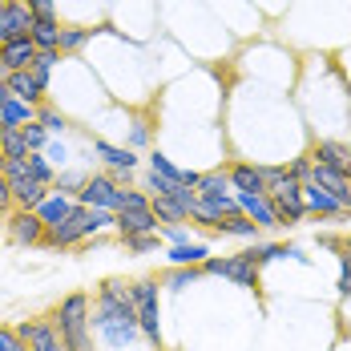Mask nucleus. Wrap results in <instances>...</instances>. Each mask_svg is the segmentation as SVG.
<instances>
[{
  "label": "nucleus",
  "mask_w": 351,
  "mask_h": 351,
  "mask_svg": "<svg viewBox=\"0 0 351 351\" xmlns=\"http://www.w3.org/2000/svg\"><path fill=\"white\" fill-rule=\"evenodd\" d=\"M97 331L109 348H130L141 335L138 327V303H134V287L121 279H106L97 287Z\"/></svg>",
  "instance_id": "nucleus-1"
},
{
  "label": "nucleus",
  "mask_w": 351,
  "mask_h": 351,
  "mask_svg": "<svg viewBox=\"0 0 351 351\" xmlns=\"http://www.w3.org/2000/svg\"><path fill=\"white\" fill-rule=\"evenodd\" d=\"M113 210H93V206H77V210L61 222V226H49L45 230V246H73L89 234H101L106 226H113Z\"/></svg>",
  "instance_id": "nucleus-2"
},
{
  "label": "nucleus",
  "mask_w": 351,
  "mask_h": 351,
  "mask_svg": "<svg viewBox=\"0 0 351 351\" xmlns=\"http://www.w3.org/2000/svg\"><path fill=\"white\" fill-rule=\"evenodd\" d=\"M57 331L65 339L69 351H93V339H89V295H65L61 307H57Z\"/></svg>",
  "instance_id": "nucleus-3"
},
{
  "label": "nucleus",
  "mask_w": 351,
  "mask_h": 351,
  "mask_svg": "<svg viewBox=\"0 0 351 351\" xmlns=\"http://www.w3.org/2000/svg\"><path fill=\"white\" fill-rule=\"evenodd\" d=\"M134 303H138L141 335H145L154 348H162V303H158V282L154 279L134 282Z\"/></svg>",
  "instance_id": "nucleus-4"
},
{
  "label": "nucleus",
  "mask_w": 351,
  "mask_h": 351,
  "mask_svg": "<svg viewBox=\"0 0 351 351\" xmlns=\"http://www.w3.org/2000/svg\"><path fill=\"white\" fill-rule=\"evenodd\" d=\"M271 202H275V214H279L282 226H295V222H303L307 218V206H303V182H295V178L287 174L279 182H271Z\"/></svg>",
  "instance_id": "nucleus-5"
},
{
  "label": "nucleus",
  "mask_w": 351,
  "mask_h": 351,
  "mask_svg": "<svg viewBox=\"0 0 351 351\" xmlns=\"http://www.w3.org/2000/svg\"><path fill=\"white\" fill-rule=\"evenodd\" d=\"M202 275H218V279H230L239 287H258V263L250 254H226V258H206L202 263Z\"/></svg>",
  "instance_id": "nucleus-6"
},
{
  "label": "nucleus",
  "mask_w": 351,
  "mask_h": 351,
  "mask_svg": "<svg viewBox=\"0 0 351 351\" xmlns=\"http://www.w3.org/2000/svg\"><path fill=\"white\" fill-rule=\"evenodd\" d=\"M121 198H125V190L106 174H93L85 186H81V194H77V202L81 206H93V210H121Z\"/></svg>",
  "instance_id": "nucleus-7"
},
{
  "label": "nucleus",
  "mask_w": 351,
  "mask_h": 351,
  "mask_svg": "<svg viewBox=\"0 0 351 351\" xmlns=\"http://www.w3.org/2000/svg\"><path fill=\"white\" fill-rule=\"evenodd\" d=\"M36 25L33 8L25 4V0H4L0 4V45L4 40H21V36H29Z\"/></svg>",
  "instance_id": "nucleus-8"
},
{
  "label": "nucleus",
  "mask_w": 351,
  "mask_h": 351,
  "mask_svg": "<svg viewBox=\"0 0 351 351\" xmlns=\"http://www.w3.org/2000/svg\"><path fill=\"white\" fill-rule=\"evenodd\" d=\"M16 335L29 343V351H69L65 348V339H61V331H57V323H45V319L21 323Z\"/></svg>",
  "instance_id": "nucleus-9"
},
{
  "label": "nucleus",
  "mask_w": 351,
  "mask_h": 351,
  "mask_svg": "<svg viewBox=\"0 0 351 351\" xmlns=\"http://www.w3.org/2000/svg\"><path fill=\"white\" fill-rule=\"evenodd\" d=\"M45 222H40V214L36 210H12L8 214V239L16 246H36L45 243Z\"/></svg>",
  "instance_id": "nucleus-10"
},
{
  "label": "nucleus",
  "mask_w": 351,
  "mask_h": 351,
  "mask_svg": "<svg viewBox=\"0 0 351 351\" xmlns=\"http://www.w3.org/2000/svg\"><path fill=\"white\" fill-rule=\"evenodd\" d=\"M311 182H315L319 190H327L343 210L351 214V174H343V170H331V166H311Z\"/></svg>",
  "instance_id": "nucleus-11"
},
{
  "label": "nucleus",
  "mask_w": 351,
  "mask_h": 351,
  "mask_svg": "<svg viewBox=\"0 0 351 351\" xmlns=\"http://www.w3.org/2000/svg\"><path fill=\"white\" fill-rule=\"evenodd\" d=\"M234 198H239V210H243L258 230H275V226H282L279 214H275L271 194H234Z\"/></svg>",
  "instance_id": "nucleus-12"
},
{
  "label": "nucleus",
  "mask_w": 351,
  "mask_h": 351,
  "mask_svg": "<svg viewBox=\"0 0 351 351\" xmlns=\"http://www.w3.org/2000/svg\"><path fill=\"white\" fill-rule=\"evenodd\" d=\"M36 57H40V49L33 45V36H21V40H4V45H0V65H4L8 73L33 69Z\"/></svg>",
  "instance_id": "nucleus-13"
},
{
  "label": "nucleus",
  "mask_w": 351,
  "mask_h": 351,
  "mask_svg": "<svg viewBox=\"0 0 351 351\" xmlns=\"http://www.w3.org/2000/svg\"><path fill=\"white\" fill-rule=\"evenodd\" d=\"M230 190L234 194H267V174H263V166H250V162H234L230 170Z\"/></svg>",
  "instance_id": "nucleus-14"
},
{
  "label": "nucleus",
  "mask_w": 351,
  "mask_h": 351,
  "mask_svg": "<svg viewBox=\"0 0 351 351\" xmlns=\"http://www.w3.org/2000/svg\"><path fill=\"white\" fill-rule=\"evenodd\" d=\"M121 239H138V234H158V214L154 210H117L113 218Z\"/></svg>",
  "instance_id": "nucleus-15"
},
{
  "label": "nucleus",
  "mask_w": 351,
  "mask_h": 351,
  "mask_svg": "<svg viewBox=\"0 0 351 351\" xmlns=\"http://www.w3.org/2000/svg\"><path fill=\"white\" fill-rule=\"evenodd\" d=\"M4 178H8V174H4ZM8 182H12V198H16V210H40V202L49 198V186L33 182V174L8 178Z\"/></svg>",
  "instance_id": "nucleus-16"
},
{
  "label": "nucleus",
  "mask_w": 351,
  "mask_h": 351,
  "mask_svg": "<svg viewBox=\"0 0 351 351\" xmlns=\"http://www.w3.org/2000/svg\"><path fill=\"white\" fill-rule=\"evenodd\" d=\"M303 206H307V214H319V218H343L348 214L327 190H319L315 182H303Z\"/></svg>",
  "instance_id": "nucleus-17"
},
{
  "label": "nucleus",
  "mask_w": 351,
  "mask_h": 351,
  "mask_svg": "<svg viewBox=\"0 0 351 351\" xmlns=\"http://www.w3.org/2000/svg\"><path fill=\"white\" fill-rule=\"evenodd\" d=\"M311 162H319V166H331V170H343V174H351V149L343 145V141H319L315 154H311Z\"/></svg>",
  "instance_id": "nucleus-18"
},
{
  "label": "nucleus",
  "mask_w": 351,
  "mask_h": 351,
  "mask_svg": "<svg viewBox=\"0 0 351 351\" xmlns=\"http://www.w3.org/2000/svg\"><path fill=\"white\" fill-rule=\"evenodd\" d=\"M77 206H81V202L69 198V194H49V198L40 202V210H36V214H40V222H45V226H61Z\"/></svg>",
  "instance_id": "nucleus-19"
},
{
  "label": "nucleus",
  "mask_w": 351,
  "mask_h": 351,
  "mask_svg": "<svg viewBox=\"0 0 351 351\" xmlns=\"http://www.w3.org/2000/svg\"><path fill=\"white\" fill-rule=\"evenodd\" d=\"M93 154H101V158H106V166H109V170H117V174H130V170L138 166V154H134V149H125V145L93 141Z\"/></svg>",
  "instance_id": "nucleus-20"
},
{
  "label": "nucleus",
  "mask_w": 351,
  "mask_h": 351,
  "mask_svg": "<svg viewBox=\"0 0 351 351\" xmlns=\"http://www.w3.org/2000/svg\"><path fill=\"white\" fill-rule=\"evenodd\" d=\"M36 109H40V106H29V101L12 97L8 106L0 109V125H4V130H25L29 121H36Z\"/></svg>",
  "instance_id": "nucleus-21"
},
{
  "label": "nucleus",
  "mask_w": 351,
  "mask_h": 351,
  "mask_svg": "<svg viewBox=\"0 0 351 351\" xmlns=\"http://www.w3.org/2000/svg\"><path fill=\"white\" fill-rule=\"evenodd\" d=\"M4 81H8V93H12V97H21V101H29V106H36V101H40V93H45V89L33 81V73H29V69L8 73Z\"/></svg>",
  "instance_id": "nucleus-22"
},
{
  "label": "nucleus",
  "mask_w": 351,
  "mask_h": 351,
  "mask_svg": "<svg viewBox=\"0 0 351 351\" xmlns=\"http://www.w3.org/2000/svg\"><path fill=\"white\" fill-rule=\"evenodd\" d=\"M206 258H210V246H206V243L170 246V263H174V267H202Z\"/></svg>",
  "instance_id": "nucleus-23"
},
{
  "label": "nucleus",
  "mask_w": 351,
  "mask_h": 351,
  "mask_svg": "<svg viewBox=\"0 0 351 351\" xmlns=\"http://www.w3.org/2000/svg\"><path fill=\"white\" fill-rule=\"evenodd\" d=\"M29 36H33V45L40 53H61V25L57 21H36Z\"/></svg>",
  "instance_id": "nucleus-24"
},
{
  "label": "nucleus",
  "mask_w": 351,
  "mask_h": 351,
  "mask_svg": "<svg viewBox=\"0 0 351 351\" xmlns=\"http://www.w3.org/2000/svg\"><path fill=\"white\" fill-rule=\"evenodd\" d=\"M214 230H218V234H234V239H258V226H254V222H250L243 210L230 214V218H222Z\"/></svg>",
  "instance_id": "nucleus-25"
},
{
  "label": "nucleus",
  "mask_w": 351,
  "mask_h": 351,
  "mask_svg": "<svg viewBox=\"0 0 351 351\" xmlns=\"http://www.w3.org/2000/svg\"><path fill=\"white\" fill-rule=\"evenodd\" d=\"M154 214H158V222H166V226H182V222H190V210L174 202V198H154Z\"/></svg>",
  "instance_id": "nucleus-26"
},
{
  "label": "nucleus",
  "mask_w": 351,
  "mask_h": 351,
  "mask_svg": "<svg viewBox=\"0 0 351 351\" xmlns=\"http://www.w3.org/2000/svg\"><path fill=\"white\" fill-rule=\"evenodd\" d=\"M97 29H85V25H61V53H77V49H85L89 40H93Z\"/></svg>",
  "instance_id": "nucleus-27"
},
{
  "label": "nucleus",
  "mask_w": 351,
  "mask_h": 351,
  "mask_svg": "<svg viewBox=\"0 0 351 351\" xmlns=\"http://www.w3.org/2000/svg\"><path fill=\"white\" fill-rule=\"evenodd\" d=\"M4 158L8 162H16V158H29V141H25V134L21 130H4Z\"/></svg>",
  "instance_id": "nucleus-28"
},
{
  "label": "nucleus",
  "mask_w": 351,
  "mask_h": 351,
  "mask_svg": "<svg viewBox=\"0 0 351 351\" xmlns=\"http://www.w3.org/2000/svg\"><path fill=\"white\" fill-rule=\"evenodd\" d=\"M198 279H202V267H174V271L166 275V287H174V291H186V287H194Z\"/></svg>",
  "instance_id": "nucleus-29"
},
{
  "label": "nucleus",
  "mask_w": 351,
  "mask_h": 351,
  "mask_svg": "<svg viewBox=\"0 0 351 351\" xmlns=\"http://www.w3.org/2000/svg\"><path fill=\"white\" fill-rule=\"evenodd\" d=\"M29 174H33V182H40V186L57 182V178H53V162H49L45 154H29Z\"/></svg>",
  "instance_id": "nucleus-30"
},
{
  "label": "nucleus",
  "mask_w": 351,
  "mask_h": 351,
  "mask_svg": "<svg viewBox=\"0 0 351 351\" xmlns=\"http://www.w3.org/2000/svg\"><path fill=\"white\" fill-rule=\"evenodd\" d=\"M149 170H154V174H162V178H170V182H178V186H182V170H178V166L170 162V158H166V154H158V149L149 154Z\"/></svg>",
  "instance_id": "nucleus-31"
},
{
  "label": "nucleus",
  "mask_w": 351,
  "mask_h": 351,
  "mask_svg": "<svg viewBox=\"0 0 351 351\" xmlns=\"http://www.w3.org/2000/svg\"><path fill=\"white\" fill-rule=\"evenodd\" d=\"M21 134H25V141H29V154H40V149L49 145V130H45L40 121H29Z\"/></svg>",
  "instance_id": "nucleus-32"
},
{
  "label": "nucleus",
  "mask_w": 351,
  "mask_h": 351,
  "mask_svg": "<svg viewBox=\"0 0 351 351\" xmlns=\"http://www.w3.org/2000/svg\"><path fill=\"white\" fill-rule=\"evenodd\" d=\"M53 65H57V53H40V57H36L33 61V81L36 85H40V89H45V85H49V73H53Z\"/></svg>",
  "instance_id": "nucleus-33"
},
{
  "label": "nucleus",
  "mask_w": 351,
  "mask_h": 351,
  "mask_svg": "<svg viewBox=\"0 0 351 351\" xmlns=\"http://www.w3.org/2000/svg\"><path fill=\"white\" fill-rule=\"evenodd\" d=\"M36 121H40V125L49 130V134H61V130H69V121H65V117H61L57 109H49V106L36 109Z\"/></svg>",
  "instance_id": "nucleus-34"
},
{
  "label": "nucleus",
  "mask_w": 351,
  "mask_h": 351,
  "mask_svg": "<svg viewBox=\"0 0 351 351\" xmlns=\"http://www.w3.org/2000/svg\"><path fill=\"white\" fill-rule=\"evenodd\" d=\"M121 210H154V198H149V194H141V190H125Z\"/></svg>",
  "instance_id": "nucleus-35"
},
{
  "label": "nucleus",
  "mask_w": 351,
  "mask_h": 351,
  "mask_svg": "<svg viewBox=\"0 0 351 351\" xmlns=\"http://www.w3.org/2000/svg\"><path fill=\"white\" fill-rule=\"evenodd\" d=\"M36 21H57V0H25Z\"/></svg>",
  "instance_id": "nucleus-36"
},
{
  "label": "nucleus",
  "mask_w": 351,
  "mask_h": 351,
  "mask_svg": "<svg viewBox=\"0 0 351 351\" xmlns=\"http://www.w3.org/2000/svg\"><path fill=\"white\" fill-rule=\"evenodd\" d=\"M0 351H29V343H25L12 327H0Z\"/></svg>",
  "instance_id": "nucleus-37"
},
{
  "label": "nucleus",
  "mask_w": 351,
  "mask_h": 351,
  "mask_svg": "<svg viewBox=\"0 0 351 351\" xmlns=\"http://www.w3.org/2000/svg\"><path fill=\"white\" fill-rule=\"evenodd\" d=\"M85 182H89V178H81V174H57V182H53V186H57V194H69V190H77V194H81V186H85Z\"/></svg>",
  "instance_id": "nucleus-38"
},
{
  "label": "nucleus",
  "mask_w": 351,
  "mask_h": 351,
  "mask_svg": "<svg viewBox=\"0 0 351 351\" xmlns=\"http://www.w3.org/2000/svg\"><path fill=\"white\" fill-rule=\"evenodd\" d=\"M125 246H130L134 254H149V250L158 246V234H138V239H125Z\"/></svg>",
  "instance_id": "nucleus-39"
},
{
  "label": "nucleus",
  "mask_w": 351,
  "mask_h": 351,
  "mask_svg": "<svg viewBox=\"0 0 351 351\" xmlns=\"http://www.w3.org/2000/svg\"><path fill=\"white\" fill-rule=\"evenodd\" d=\"M339 295L351 299V258L348 254H339Z\"/></svg>",
  "instance_id": "nucleus-40"
},
{
  "label": "nucleus",
  "mask_w": 351,
  "mask_h": 351,
  "mask_svg": "<svg viewBox=\"0 0 351 351\" xmlns=\"http://www.w3.org/2000/svg\"><path fill=\"white\" fill-rule=\"evenodd\" d=\"M311 166H315L311 158H299V162H291V170H287V174L295 178V182H311Z\"/></svg>",
  "instance_id": "nucleus-41"
},
{
  "label": "nucleus",
  "mask_w": 351,
  "mask_h": 351,
  "mask_svg": "<svg viewBox=\"0 0 351 351\" xmlns=\"http://www.w3.org/2000/svg\"><path fill=\"white\" fill-rule=\"evenodd\" d=\"M12 206H16V198H12V182L0 174V214H8Z\"/></svg>",
  "instance_id": "nucleus-42"
},
{
  "label": "nucleus",
  "mask_w": 351,
  "mask_h": 351,
  "mask_svg": "<svg viewBox=\"0 0 351 351\" xmlns=\"http://www.w3.org/2000/svg\"><path fill=\"white\" fill-rule=\"evenodd\" d=\"M40 154H45V158H49V162H57V166H65V158H69V149H65V145H61V141H49V145H45V149H40Z\"/></svg>",
  "instance_id": "nucleus-43"
},
{
  "label": "nucleus",
  "mask_w": 351,
  "mask_h": 351,
  "mask_svg": "<svg viewBox=\"0 0 351 351\" xmlns=\"http://www.w3.org/2000/svg\"><path fill=\"white\" fill-rule=\"evenodd\" d=\"M162 234H166V239H170V243H174V246L190 243V234H186V226H166V230H162Z\"/></svg>",
  "instance_id": "nucleus-44"
},
{
  "label": "nucleus",
  "mask_w": 351,
  "mask_h": 351,
  "mask_svg": "<svg viewBox=\"0 0 351 351\" xmlns=\"http://www.w3.org/2000/svg\"><path fill=\"white\" fill-rule=\"evenodd\" d=\"M319 246H327V250L343 254V239H335V234H319Z\"/></svg>",
  "instance_id": "nucleus-45"
},
{
  "label": "nucleus",
  "mask_w": 351,
  "mask_h": 351,
  "mask_svg": "<svg viewBox=\"0 0 351 351\" xmlns=\"http://www.w3.org/2000/svg\"><path fill=\"white\" fill-rule=\"evenodd\" d=\"M8 101H12V93H8V81H4V77H0V109L8 106Z\"/></svg>",
  "instance_id": "nucleus-46"
},
{
  "label": "nucleus",
  "mask_w": 351,
  "mask_h": 351,
  "mask_svg": "<svg viewBox=\"0 0 351 351\" xmlns=\"http://www.w3.org/2000/svg\"><path fill=\"white\" fill-rule=\"evenodd\" d=\"M343 254H348V258H351V234H348V239H343Z\"/></svg>",
  "instance_id": "nucleus-47"
},
{
  "label": "nucleus",
  "mask_w": 351,
  "mask_h": 351,
  "mask_svg": "<svg viewBox=\"0 0 351 351\" xmlns=\"http://www.w3.org/2000/svg\"><path fill=\"white\" fill-rule=\"evenodd\" d=\"M4 166H8V158H4V154H0V174H4Z\"/></svg>",
  "instance_id": "nucleus-48"
},
{
  "label": "nucleus",
  "mask_w": 351,
  "mask_h": 351,
  "mask_svg": "<svg viewBox=\"0 0 351 351\" xmlns=\"http://www.w3.org/2000/svg\"><path fill=\"white\" fill-rule=\"evenodd\" d=\"M0 145H4V125H0ZM0 154H4V149H0Z\"/></svg>",
  "instance_id": "nucleus-49"
},
{
  "label": "nucleus",
  "mask_w": 351,
  "mask_h": 351,
  "mask_svg": "<svg viewBox=\"0 0 351 351\" xmlns=\"http://www.w3.org/2000/svg\"><path fill=\"white\" fill-rule=\"evenodd\" d=\"M0 77H8V69H4V65H0Z\"/></svg>",
  "instance_id": "nucleus-50"
},
{
  "label": "nucleus",
  "mask_w": 351,
  "mask_h": 351,
  "mask_svg": "<svg viewBox=\"0 0 351 351\" xmlns=\"http://www.w3.org/2000/svg\"><path fill=\"white\" fill-rule=\"evenodd\" d=\"M348 149H351V145H348Z\"/></svg>",
  "instance_id": "nucleus-51"
}]
</instances>
